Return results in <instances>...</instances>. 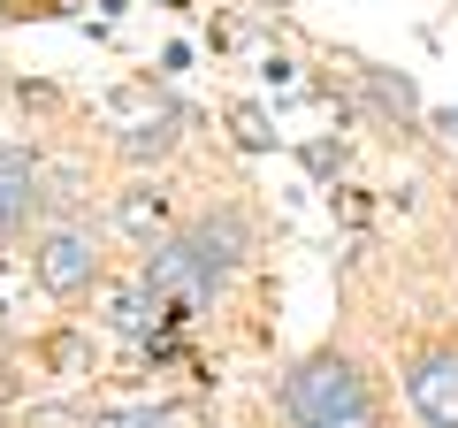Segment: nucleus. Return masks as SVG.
Here are the masks:
<instances>
[{"label": "nucleus", "instance_id": "nucleus-1", "mask_svg": "<svg viewBox=\"0 0 458 428\" xmlns=\"http://www.w3.org/2000/svg\"><path fill=\"white\" fill-rule=\"evenodd\" d=\"M276 406H283L291 428H382L375 382H367V367L352 352H313V360H298L283 375Z\"/></svg>", "mask_w": 458, "mask_h": 428}, {"label": "nucleus", "instance_id": "nucleus-2", "mask_svg": "<svg viewBox=\"0 0 458 428\" xmlns=\"http://www.w3.org/2000/svg\"><path fill=\"white\" fill-rule=\"evenodd\" d=\"M31 276L47 283L54 298H84V291L99 283V237L84 230V222L47 230V237H38V253H31Z\"/></svg>", "mask_w": 458, "mask_h": 428}, {"label": "nucleus", "instance_id": "nucleus-3", "mask_svg": "<svg viewBox=\"0 0 458 428\" xmlns=\"http://www.w3.org/2000/svg\"><path fill=\"white\" fill-rule=\"evenodd\" d=\"M183 245H191V261L207 268V283L222 291V283L245 268V253H252V214L245 207H214V214H199L191 230H183Z\"/></svg>", "mask_w": 458, "mask_h": 428}, {"label": "nucleus", "instance_id": "nucleus-4", "mask_svg": "<svg viewBox=\"0 0 458 428\" xmlns=\"http://www.w3.org/2000/svg\"><path fill=\"white\" fill-rule=\"evenodd\" d=\"M47 207V161L23 146H0V237H23Z\"/></svg>", "mask_w": 458, "mask_h": 428}, {"label": "nucleus", "instance_id": "nucleus-5", "mask_svg": "<svg viewBox=\"0 0 458 428\" xmlns=\"http://www.w3.org/2000/svg\"><path fill=\"white\" fill-rule=\"evenodd\" d=\"M405 398L428 428H458V352H420L405 367Z\"/></svg>", "mask_w": 458, "mask_h": 428}, {"label": "nucleus", "instance_id": "nucleus-6", "mask_svg": "<svg viewBox=\"0 0 458 428\" xmlns=\"http://www.w3.org/2000/svg\"><path fill=\"white\" fill-rule=\"evenodd\" d=\"M92 428H199V406H107Z\"/></svg>", "mask_w": 458, "mask_h": 428}, {"label": "nucleus", "instance_id": "nucleus-7", "mask_svg": "<svg viewBox=\"0 0 458 428\" xmlns=\"http://www.w3.org/2000/svg\"><path fill=\"white\" fill-rule=\"evenodd\" d=\"M114 214H123V230H138V237L153 230V245L168 237V192H161V184H138V192H123V207H114Z\"/></svg>", "mask_w": 458, "mask_h": 428}, {"label": "nucleus", "instance_id": "nucleus-8", "mask_svg": "<svg viewBox=\"0 0 458 428\" xmlns=\"http://www.w3.org/2000/svg\"><path fill=\"white\" fill-rule=\"evenodd\" d=\"M114 146H123V161H168V153H176V116L161 107L153 123H131Z\"/></svg>", "mask_w": 458, "mask_h": 428}, {"label": "nucleus", "instance_id": "nucleus-9", "mask_svg": "<svg viewBox=\"0 0 458 428\" xmlns=\"http://www.w3.org/2000/svg\"><path fill=\"white\" fill-rule=\"evenodd\" d=\"M107 321H114V330H123V337H146L153 321H168V306H161V298L146 291V283H131V291H114V306H107Z\"/></svg>", "mask_w": 458, "mask_h": 428}, {"label": "nucleus", "instance_id": "nucleus-10", "mask_svg": "<svg viewBox=\"0 0 458 428\" xmlns=\"http://www.w3.org/2000/svg\"><path fill=\"white\" fill-rule=\"evenodd\" d=\"M367 84H375V99L390 107V116H412V107H420V92H412L405 77H390V69H367Z\"/></svg>", "mask_w": 458, "mask_h": 428}, {"label": "nucleus", "instance_id": "nucleus-11", "mask_svg": "<svg viewBox=\"0 0 458 428\" xmlns=\"http://www.w3.org/2000/svg\"><path fill=\"white\" fill-rule=\"evenodd\" d=\"M47 207H84V168H47Z\"/></svg>", "mask_w": 458, "mask_h": 428}, {"label": "nucleus", "instance_id": "nucleus-12", "mask_svg": "<svg viewBox=\"0 0 458 428\" xmlns=\"http://www.w3.org/2000/svg\"><path fill=\"white\" fill-rule=\"evenodd\" d=\"M23 428H92V413H84V406H31Z\"/></svg>", "mask_w": 458, "mask_h": 428}, {"label": "nucleus", "instance_id": "nucleus-13", "mask_svg": "<svg viewBox=\"0 0 458 428\" xmlns=\"http://www.w3.org/2000/svg\"><path fill=\"white\" fill-rule=\"evenodd\" d=\"M229 123H237V146H252V153H260L267 138H276V131H267V116H260V107H229Z\"/></svg>", "mask_w": 458, "mask_h": 428}, {"label": "nucleus", "instance_id": "nucleus-14", "mask_svg": "<svg viewBox=\"0 0 458 428\" xmlns=\"http://www.w3.org/2000/svg\"><path fill=\"white\" fill-rule=\"evenodd\" d=\"M8 398H16V375H8V367H0V406H8Z\"/></svg>", "mask_w": 458, "mask_h": 428}]
</instances>
